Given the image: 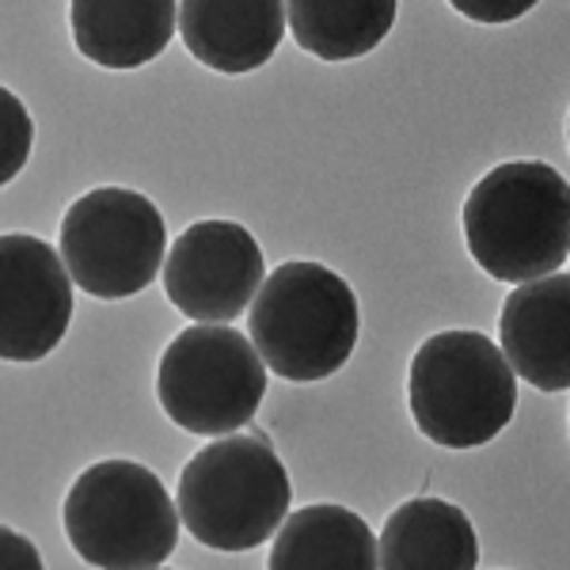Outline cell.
Instances as JSON below:
<instances>
[{
    "mask_svg": "<svg viewBox=\"0 0 570 570\" xmlns=\"http://www.w3.org/2000/svg\"><path fill=\"white\" fill-rule=\"evenodd\" d=\"M464 240L491 278L525 285L559 274L570 252V187L551 164L491 168L464 202Z\"/></svg>",
    "mask_w": 570,
    "mask_h": 570,
    "instance_id": "6da1fadb",
    "label": "cell"
},
{
    "mask_svg": "<svg viewBox=\"0 0 570 570\" xmlns=\"http://www.w3.org/2000/svg\"><path fill=\"white\" fill-rule=\"evenodd\" d=\"M357 312L354 289L331 266L320 263H282L247 312L252 346L266 370L285 381H324L351 362L357 346Z\"/></svg>",
    "mask_w": 570,
    "mask_h": 570,
    "instance_id": "7a4b0ae2",
    "label": "cell"
},
{
    "mask_svg": "<svg viewBox=\"0 0 570 570\" xmlns=\"http://www.w3.org/2000/svg\"><path fill=\"white\" fill-rule=\"evenodd\" d=\"M293 487L266 438L228 434L198 449L179 475L176 510L198 544L252 551L289 518Z\"/></svg>",
    "mask_w": 570,
    "mask_h": 570,
    "instance_id": "3957f363",
    "label": "cell"
},
{
    "mask_svg": "<svg viewBox=\"0 0 570 570\" xmlns=\"http://www.w3.org/2000/svg\"><path fill=\"white\" fill-rule=\"evenodd\" d=\"M407 403L415 426L441 449H480L510 426L518 376L480 331H441L411 357Z\"/></svg>",
    "mask_w": 570,
    "mask_h": 570,
    "instance_id": "277c9868",
    "label": "cell"
},
{
    "mask_svg": "<svg viewBox=\"0 0 570 570\" xmlns=\"http://www.w3.org/2000/svg\"><path fill=\"white\" fill-rule=\"evenodd\" d=\"M61 525L96 570H156L176 551L179 510L137 461H99L72 480Z\"/></svg>",
    "mask_w": 570,
    "mask_h": 570,
    "instance_id": "5b68a950",
    "label": "cell"
},
{
    "mask_svg": "<svg viewBox=\"0 0 570 570\" xmlns=\"http://www.w3.org/2000/svg\"><path fill=\"white\" fill-rule=\"evenodd\" d=\"M156 395L176 426L202 438H228L255 419L266 395V365L236 327H183L156 370Z\"/></svg>",
    "mask_w": 570,
    "mask_h": 570,
    "instance_id": "8992f818",
    "label": "cell"
},
{
    "mask_svg": "<svg viewBox=\"0 0 570 570\" xmlns=\"http://www.w3.org/2000/svg\"><path fill=\"white\" fill-rule=\"evenodd\" d=\"M168 228L153 198L126 187H96L61 217V263L99 301L141 293L164 266Z\"/></svg>",
    "mask_w": 570,
    "mask_h": 570,
    "instance_id": "52a82bcc",
    "label": "cell"
},
{
    "mask_svg": "<svg viewBox=\"0 0 570 570\" xmlns=\"http://www.w3.org/2000/svg\"><path fill=\"white\" fill-rule=\"evenodd\" d=\"M164 293L198 324H228L252 305L266 278L263 247L236 220H198L164 259Z\"/></svg>",
    "mask_w": 570,
    "mask_h": 570,
    "instance_id": "ba28073f",
    "label": "cell"
},
{
    "mask_svg": "<svg viewBox=\"0 0 570 570\" xmlns=\"http://www.w3.org/2000/svg\"><path fill=\"white\" fill-rule=\"evenodd\" d=\"M72 324V278L39 236H0V357L42 362Z\"/></svg>",
    "mask_w": 570,
    "mask_h": 570,
    "instance_id": "9c48e42d",
    "label": "cell"
},
{
    "mask_svg": "<svg viewBox=\"0 0 570 570\" xmlns=\"http://www.w3.org/2000/svg\"><path fill=\"white\" fill-rule=\"evenodd\" d=\"M570 278L563 271L513 285L499 316L502 357L513 376L540 392H567L570 384Z\"/></svg>",
    "mask_w": 570,
    "mask_h": 570,
    "instance_id": "30bf717a",
    "label": "cell"
},
{
    "mask_svg": "<svg viewBox=\"0 0 570 570\" xmlns=\"http://www.w3.org/2000/svg\"><path fill=\"white\" fill-rule=\"evenodd\" d=\"M179 31L187 50L214 72L240 77L266 66L285 35V4L259 0V4H214L190 0L179 8Z\"/></svg>",
    "mask_w": 570,
    "mask_h": 570,
    "instance_id": "8fae6325",
    "label": "cell"
},
{
    "mask_svg": "<svg viewBox=\"0 0 570 570\" xmlns=\"http://www.w3.org/2000/svg\"><path fill=\"white\" fill-rule=\"evenodd\" d=\"M480 540L461 505L411 499L384 521L376 537V570H475Z\"/></svg>",
    "mask_w": 570,
    "mask_h": 570,
    "instance_id": "7c38bea8",
    "label": "cell"
},
{
    "mask_svg": "<svg viewBox=\"0 0 570 570\" xmlns=\"http://www.w3.org/2000/svg\"><path fill=\"white\" fill-rule=\"evenodd\" d=\"M72 42L88 61L104 69L149 66L168 50L179 27V4L149 0V4H104V0H77L69 8Z\"/></svg>",
    "mask_w": 570,
    "mask_h": 570,
    "instance_id": "4fadbf2b",
    "label": "cell"
},
{
    "mask_svg": "<svg viewBox=\"0 0 570 570\" xmlns=\"http://www.w3.org/2000/svg\"><path fill=\"white\" fill-rule=\"evenodd\" d=\"M266 570H376V537L346 505H305L274 532Z\"/></svg>",
    "mask_w": 570,
    "mask_h": 570,
    "instance_id": "5bb4252c",
    "label": "cell"
},
{
    "mask_svg": "<svg viewBox=\"0 0 570 570\" xmlns=\"http://www.w3.org/2000/svg\"><path fill=\"white\" fill-rule=\"evenodd\" d=\"M395 23L392 0H293L285 4V27L301 50L320 61L365 58Z\"/></svg>",
    "mask_w": 570,
    "mask_h": 570,
    "instance_id": "9a60e30c",
    "label": "cell"
},
{
    "mask_svg": "<svg viewBox=\"0 0 570 570\" xmlns=\"http://www.w3.org/2000/svg\"><path fill=\"white\" fill-rule=\"evenodd\" d=\"M35 122L16 91L0 88V187H8L31 160Z\"/></svg>",
    "mask_w": 570,
    "mask_h": 570,
    "instance_id": "2e32d148",
    "label": "cell"
},
{
    "mask_svg": "<svg viewBox=\"0 0 570 570\" xmlns=\"http://www.w3.org/2000/svg\"><path fill=\"white\" fill-rule=\"evenodd\" d=\"M0 570H42L39 548L8 525H0Z\"/></svg>",
    "mask_w": 570,
    "mask_h": 570,
    "instance_id": "e0dca14e",
    "label": "cell"
},
{
    "mask_svg": "<svg viewBox=\"0 0 570 570\" xmlns=\"http://www.w3.org/2000/svg\"><path fill=\"white\" fill-rule=\"evenodd\" d=\"M529 0H513V4H494V0H487V4H480V0H453V12L468 16V20L475 23H513L521 20V16L529 12Z\"/></svg>",
    "mask_w": 570,
    "mask_h": 570,
    "instance_id": "ac0fdd59",
    "label": "cell"
},
{
    "mask_svg": "<svg viewBox=\"0 0 570 570\" xmlns=\"http://www.w3.org/2000/svg\"><path fill=\"white\" fill-rule=\"evenodd\" d=\"M156 570H160V567H156Z\"/></svg>",
    "mask_w": 570,
    "mask_h": 570,
    "instance_id": "d6986e66",
    "label": "cell"
}]
</instances>
